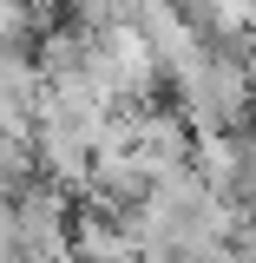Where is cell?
<instances>
[{
	"instance_id": "1",
	"label": "cell",
	"mask_w": 256,
	"mask_h": 263,
	"mask_svg": "<svg viewBox=\"0 0 256 263\" xmlns=\"http://www.w3.org/2000/svg\"><path fill=\"white\" fill-rule=\"evenodd\" d=\"M250 132H256V99H250Z\"/></svg>"
}]
</instances>
